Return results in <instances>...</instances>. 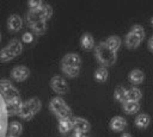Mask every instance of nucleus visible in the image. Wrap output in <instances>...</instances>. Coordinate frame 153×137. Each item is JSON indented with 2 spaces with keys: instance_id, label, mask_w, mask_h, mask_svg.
Segmentation results:
<instances>
[{
  "instance_id": "obj_35",
  "label": "nucleus",
  "mask_w": 153,
  "mask_h": 137,
  "mask_svg": "<svg viewBox=\"0 0 153 137\" xmlns=\"http://www.w3.org/2000/svg\"><path fill=\"white\" fill-rule=\"evenodd\" d=\"M0 42H1V33H0Z\"/></svg>"
},
{
  "instance_id": "obj_31",
  "label": "nucleus",
  "mask_w": 153,
  "mask_h": 137,
  "mask_svg": "<svg viewBox=\"0 0 153 137\" xmlns=\"http://www.w3.org/2000/svg\"><path fill=\"white\" fill-rule=\"evenodd\" d=\"M148 48L151 49V50H153V36L149 38V41H148Z\"/></svg>"
},
{
  "instance_id": "obj_26",
  "label": "nucleus",
  "mask_w": 153,
  "mask_h": 137,
  "mask_svg": "<svg viewBox=\"0 0 153 137\" xmlns=\"http://www.w3.org/2000/svg\"><path fill=\"white\" fill-rule=\"evenodd\" d=\"M149 122H151V119H149V117L146 113H141V114H139L135 118V124L139 127H146V126H148L149 125Z\"/></svg>"
},
{
  "instance_id": "obj_28",
  "label": "nucleus",
  "mask_w": 153,
  "mask_h": 137,
  "mask_svg": "<svg viewBox=\"0 0 153 137\" xmlns=\"http://www.w3.org/2000/svg\"><path fill=\"white\" fill-rule=\"evenodd\" d=\"M33 41H35V35H33L31 31H25V32L22 35V43L31 44Z\"/></svg>"
},
{
  "instance_id": "obj_33",
  "label": "nucleus",
  "mask_w": 153,
  "mask_h": 137,
  "mask_svg": "<svg viewBox=\"0 0 153 137\" xmlns=\"http://www.w3.org/2000/svg\"><path fill=\"white\" fill-rule=\"evenodd\" d=\"M6 137H16V136H12V135H10V133H7V136Z\"/></svg>"
},
{
  "instance_id": "obj_30",
  "label": "nucleus",
  "mask_w": 153,
  "mask_h": 137,
  "mask_svg": "<svg viewBox=\"0 0 153 137\" xmlns=\"http://www.w3.org/2000/svg\"><path fill=\"white\" fill-rule=\"evenodd\" d=\"M72 137H88V136H87V133H84L80 131H73Z\"/></svg>"
},
{
  "instance_id": "obj_25",
  "label": "nucleus",
  "mask_w": 153,
  "mask_h": 137,
  "mask_svg": "<svg viewBox=\"0 0 153 137\" xmlns=\"http://www.w3.org/2000/svg\"><path fill=\"white\" fill-rule=\"evenodd\" d=\"M114 96L117 101H122V102L127 101V89L122 86H118L114 92Z\"/></svg>"
},
{
  "instance_id": "obj_6",
  "label": "nucleus",
  "mask_w": 153,
  "mask_h": 137,
  "mask_svg": "<svg viewBox=\"0 0 153 137\" xmlns=\"http://www.w3.org/2000/svg\"><path fill=\"white\" fill-rule=\"evenodd\" d=\"M8 112L6 107V101L0 93V137H6L8 132Z\"/></svg>"
},
{
  "instance_id": "obj_36",
  "label": "nucleus",
  "mask_w": 153,
  "mask_h": 137,
  "mask_svg": "<svg viewBox=\"0 0 153 137\" xmlns=\"http://www.w3.org/2000/svg\"><path fill=\"white\" fill-rule=\"evenodd\" d=\"M71 137H72V136H71Z\"/></svg>"
},
{
  "instance_id": "obj_7",
  "label": "nucleus",
  "mask_w": 153,
  "mask_h": 137,
  "mask_svg": "<svg viewBox=\"0 0 153 137\" xmlns=\"http://www.w3.org/2000/svg\"><path fill=\"white\" fill-rule=\"evenodd\" d=\"M49 85H50V88L57 95H63L69 91V86L67 83V80L61 75H54L50 79Z\"/></svg>"
},
{
  "instance_id": "obj_16",
  "label": "nucleus",
  "mask_w": 153,
  "mask_h": 137,
  "mask_svg": "<svg viewBox=\"0 0 153 137\" xmlns=\"http://www.w3.org/2000/svg\"><path fill=\"white\" fill-rule=\"evenodd\" d=\"M80 45L84 50H91L94 48V38L90 32H84L80 37Z\"/></svg>"
},
{
  "instance_id": "obj_1",
  "label": "nucleus",
  "mask_w": 153,
  "mask_h": 137,
  "mask_svg": "<svg viewBox=\"0 0 153 137\" xmlns=\"http://www.w3.org/2000/svg\"><path fill=\"white\" fill-rule=\"evenodd\" d=\"M49 110L50 112L57 118V119H63V118H73V111L71 106L66 102L63 98L60 95H56L50 99L49 101Z\"/></svg>"
},
{
  "instance_id": "obj_2",
  "label": "nucleus",
  "mask_w": 153,
  "mask_h": 137,
  "mask_svg": "<svg viewBox=\"0 0 153 137\" xmlns=\"http://www.w3.org/2000/svg\"><path fill=\"white\" fill-rule=\"evenodd\" d=\"M42 108V101L37 96H32L23 101L18 116L23 120H31Z\"/></svg>"
},
{
  "instance_id": "obj_19",
  "label": "nucleus",
  "mask_w": 153,
  "mask_h": 137,
  "mask_svg": "<svg viewBox=\"0 0 153 137\" xmlns=\"http://www.w3.org/2000/svg\"><path fill=\"white\" fill-rule=\"evenodd\" d=\"M93 76H94V80H96L97 82H105V81L108 80L109 71H108V69H106L105 67H99V68L96 69Z\"/></svg>"
},
{
  "instance_id": "obj_5",
  "label": "nucleus",
  "mask_w": 153,
  "mask_h": 137,
  "mask_svg": "<svg viewBox=\"0 0 153 137\" xmlns=\"http://www.w3.org/2000/svg\"><path fill=\"white\" fill-rule=\"evenodd\" d=\"M0 93L4 96L5 101L20 96L19 91L16 88V86L7 79H0Z\"/></svg>"
},
{
  "instance_id": "obj_15",
  "label": "nucleus",
  "mask_w": 153,
  "mask_h": 137,
  "mask_svg": "<svg viewBox=\"0 0 153 137\" xmlns=\"http://www.w3.org/2000/svg\"><path fill=\"white\" fill-rule=\"evenodd\" d=\"M57 129H59V132L62 133V135H66V133L71 132V131L73 130V118L59 119Z\"/></svg>"
},
{
  "instance_id": "obj_22",
  "label": "nucleus",
  "mask_w": 153,
  "mask_h": 137,
  "mask_svg": "<svg viewBox=\"0 0 153 137\" xmlns=\"http://www.w3.org/2000/svg\"><path fill=\"white\" fill-rule=\"evenodd\" d=\"M105 43H106V45H108L111 50H114L115 52H117L118 48L121 46V38H120L118 36H110V37L106 38Z\"/></svg>"
},
{
  "instance_id": "obj_10",
  "label": "nucleus",
  "mask_w": 153,
  "mask_h": 137,
  "mask_svg": "<svg viewBox=\"0 0 153 137\" xmlns=\"http://www.w3.org/2000/svg\"><path fill=\"white\" fill-rule=\"evenodd\" d=\"M60 66H69V67H79V68H81V57L76 52H67L61 58Z\"/></svg>"
},
{
  "instance_id": "obj_29",
  "label": "nucleus",
  "mask_w": 153,
  "mask_h": 137,
  "mask_svg": "<svg viewBox=\"0 0 153 137\" xmlns=\"http://www.w3.org/2000/svg\"><path fill=\"white\" fill-rule=\"evenodd\" d=\"M43 5H44V1H42V0H30V1H27L29 10H38Z\"/></svg>"
},
{
  "instance_id": "obj_21",
  "label": "nucleus",
  "mask_w": 153,
  "mask_h": 137,
  "mask_svg": "<svg viewBox=\"0 0 153 137\" xmlns=\"http://www.w3.org/2000/svg\"><path fill=\"white\" fill-rule=\"evenodd\" d=\"M124 42H126V45L128 48H136L139 44H140V38L136 37L134 33H131L130 31L126 35V38H124Z\"/></svg>"
},
{
  "instance_id": "obj_17",
  "label": "nucleus",
  "mask_w": 153,
  "mask_h": 137,
  "mask_svg": "<svg viewBox=\"0 0 153 137\" xmlns=\"http://www.w3.org/2000/svg\"><path fill=\"white\" fill-rule=\"evenodd\" d=\"M24 131V127H23V124L18 120H13L8 125V133L12 135V136H16V137H19Z\"/></svg>"
},
{
  "instance_id": "obj_34",
  "label": "nucleus",
  "mask_w": 153,
  "mask_h": 137,
  "mask_svg": "<svg viewBox=\"0 0 153 137\" xmlns=\"http://www.w3.org/2000/svg\"><path fill=\"white\" fill-rule=\"evenodd\" d=\"M151 24L153 25V17H152V19H151Z\"/></svg>"
},
{
  "instance_id": "obj_8",
  "label": "nucleus",
  "mask_w": 153,
  "mask_h": 137,
  "mask_svg": "<svg viewBox=\"0 0 153 137\" xmlns=\"http://www.w3.org/2000/svg\"><path fill=\"white\" fill-rule=\"evenodd\" d=\"M11 79L16 82H23L25 81L26 79H29L30 76V69L24 66V64H19V66H16L11 69Z\"/></svg>"
},
{
  "instance_id": "obj_23",
  "label": "nucleus",
  "mask_w": 153,
  "mask_h": 137,
  "mask_svg": "<svg viewBox=\"0 0 153 137\" xmlns=\"http://www.w3.org/2000/svg\"><path fill=\"white\" fill-rule=\"evenodd\" d=\"M129 80L134 85H137V83L142 82V80H143V73H142V70H140V69H133L129 73Z\"/></svg>"
},
{
  "instance_id": "obj_32",
  "label": "nucleus",
  "mask_w": 153,
  "mask_h": 137,
  "mask_svg": "<svg viewBox=\"0 0 153 137\" xmlns=\"http://www.w3.org/2000/svg\"><path fill=\"white\" fill-rule=\"evenodd\" d=\"M121 137H131V135L130 133H128V132H124V133H122V136Z\"/></svg>"
},
{
  "instance_id": "obj_12",
  "label": "nucleus",
  "mask_w": 153,
  "mask_h": 137,
  "mask_svg": "<svg viewBox=\"0 0 153 137\" xmlns=\"http://www.w3.org/2000/svg\"><path fill=\"white\" fill-rule=\"evenodd\" d=\"M22 104H23V101H22V98L20 96H17V98L6 100V107H7L8 116L10 117L11 116H18Z\"/></svg>"
},
{
  "instance_id": "obj_9",
  "label": "nucleus",
  "mask_w": 153,
  "mask_h": 137,
  "mask_svg": "<svg viewBox=\"0 0 153 137\" xmlns=\"http://www.w3.org/2000/svg\"><path fill=\"white\" fill-rule=\"evenodd\" d=\"M6 26H7V30L10 32H18L22 30L23 27V18L17 14V13H13L11 14L8 18H7V21H6Z\"/></svg>"
},
{
  "instance_id": "obj_14",
  "label": "nucleus",
  "mask_w": 153,
  "mask_h": 137,
  "mask_svg": "<svg viewBox=\"0 0 153 137\" xmlns=\"http://www.w3.org/2000/svg\"><path fill=\"white\" fill-rule=\"evenodd\" d=\"M109 125H110L111 130H114V131H122L127 126V120L121 116H115L111 118Z\"/></svg>"
},
{
  "instance_id": "obj_18",
  "label": "nucleus",
  "mask_w": 153,
  "mask_h": 137,
  "mask_svg": "<svg viewBox=\"0 0 153 137\" xmlns=\"http://www.w3.org/2000/svg\"><path fill=\"white\" fill-rule=\"evenodd\" d=\"M62 73L67 76V77H76L80 74V68L79 67H69V66H60Z\"/></svg>"
},
{
  "instance_id": "obj_27",
  "label": "nucleus",
  "mask_w": 153,
  "mask_h": 137,
  "mask_svg": "<svg viewBox=\"0 0 153 137\" xmlns=\"http://www.w3.org/2000/svg\"><path fill=\"white\" fill-rule=\"evenodd\" d=\"M130 32L134 33L136 37H139L140 41H142V38L145 37V30H143V27H142L141 25H134V26L131 27Z\"/></svg>"
},
{
  "instance_id": "obj_4",
  "label": "nucleus",
  "mask_w": 153,
  "mask_h": 137,
  "mask_svg": "<svg viewBox=\"0 0 153 137\" xmlns=\"http://www.w3.org/2000/svg\"><path fill=\"white\" fill-rule=\"evenodd\" d=\"M94 56L103 67H109L116 62V52L111 50L105 42H100L94 48Z\"/></svg>"
},
{
  "instance_id": "obj_13",
  "label": "nucleus",
  "mask_w": 153,
  "mask_h": 137,
  "mask_svg": "<svg viewBox=\"0 0 153 137\" xmlns=\"http://www.w3.org/2000/svg\"><path fill=\"white\" fill-rule=\"evenodd\" d=\"M6 48L11 51V54H12L14 57L18 56V55H20V54L23 52V43H22V41L17 39V38L11 39V41L6 44Z\"/></svg>"
},
{
  "instance_id": "obj_24",
  "label": "nucleus",
  "mask_w": 153,
  "mask_h": 137,
  "mask_svg": "<svg viewBox=\"0 0 153 137\" xmlns=\"http://www.w3.org/2000/svg\"><path fill=\"white\" fill-rule=\"evenodd\" d=\"M142 96V93L139 88L136 87H133L130 89H127V100H130V101H139Z\"/></svg>"
},
{
  "instance_id": "obj_11",
  "label": "nucleus",
  "mask_w": 153,
  "mask_h": 137,
  "mask_svg": "<svg viewBox=\"0 0 153 137\" xmlns=\"http://www.w3.org/2000/svg\"><path fill=\"white\" fill-rule=\"evenodd\" d=\"M91 130V124L90 122L84 118V117H73V131H80L84 133H88Z\"/></svg>"
},
{
  "instance_id": "obj_3",
  "label": "nucleus",
  "mask_w": 153,
  "mask_h": 137,
  "mask_svg": "<svg viewBox=\"0 0 153 137\" xmlns=\"http://www.w3.org/2000/svg\"><path fill=\"white\" fill-rule=\"evenodd\" d=\"M53 13H54V10L51 5L44 2V5L38 10H29L26 12L25 20H26L27 26L33 23H38V21H48L53 17Z\"/></svg>"
},
{
  "instance_id": "obj_20",
  "label": "nucleus",
  "mask_w": 153,
  "mask_h": 137,
  "mask_svg": "<svg viewBox=\"0 0 153 137\" xmlns=\"http://www.w3.org/2000/svg\"><path fill=\"white\" fill-rule=\"evenodd\" d=\"M122 107H123V111H124L126 113L131 114V113H136V112L139 111L140 105H139V101H130V100H127V101L123 102Z\"/></svg>"
}]
</instances>
